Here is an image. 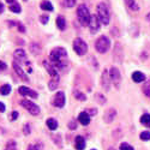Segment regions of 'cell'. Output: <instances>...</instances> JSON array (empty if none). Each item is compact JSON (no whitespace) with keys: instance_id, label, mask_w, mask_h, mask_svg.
Wrapping results in <instances>:
<instances>
[{"instance_id":"1","label":"cell","mask_w":150,"mask_h":150,"mask_svg":"<svg viewBox=\"0 0 150 150\" xmlns=\"http://www.w3.org/2000/svg\"><path fill=\"white\" fill-rule=\"evenodd\" d=\"M97 17L98 19L101 21V23L103 24V25H108L109 24V21H110V13H109V8L108 6L105 4V3H100L97 4Z\"/></svg>"},{"instance_id":"2","label":"cell","mask_w":150,"mask_h":150,"mask_svg":"<svg viewBox=\"0 0 150 150\" xmlns=\"http://www.w3.org/2000/svg\"><path fill=\"white\" fill-rule=\"evenodd\" d=\"M77 17L81 22L82 25L84 27H89V23L91 19V15H90V11L89 8L86 7L85 5H79L77 8Z\"/></svg>"},{"instance_id":"3","label":"cell","mask_w":150,"mask_h":150,"mask_svg":"<svg viewBox=\"0 0 150 150\" xmlns=\"http://www.w3.org/2000/svg\"><path fill=\"white\" fill-rule=\"evenodd\" d=\"M66 57H67V52H66V49L62 48V47L54 48L53 51L51 52V54H49V59H51L52 64H57V62L65 61Z\"/></svg>"},{"instance_id":"4","label":"cell","mask_w":150,"mask_h":150,"mask_svg":"<svg viewBox=\"0 0 150 150\" xmlns=\"http://www.w3.org/2000/svg\"><path fill=\"white\" fill-rule=\"evenodd\" d=\"M109 48H110V40L108 39L107 36L102 35L101 37H98V39L96 40V42H95V49H96L98 53L103 54V53L108 52Z\"/></svg>"},{"instance_id":"5","label":"cell","mask_w":150,"mask_h":150,"mask_svg":"<svg viewBox=\"0 0 150 150\" xmlns=\"http://www.w3.org/2000/svg\"><path fill=\"white\" fill-rule=\"evenodd\" d=\"M73 51L77 55H84L88 52V45H86L82 39H76L73 41Z\"/></svg>"},{"instance_id":"6","label":"cell","mask_w":150,"mask_h":150,"mask_svg":"<svg viewBox=\"0 0 150 150\" xmlns=\"http://www.w3.org/2000/svg\"><path fill=\"white\" fill-rule=\"evenodd\" d=\"M21 105H22L24 108H25L31 115H39V114H40V112H41L40 107L37 106L36 103L29 101V100H23V101L21 102Z\"/></svg>"},{"instance_id":"7","label":"cell","mask_w":150,"mask_h":150,"mask_svg":"<svg viewBox=\"0 0 150 150\" xmlns=\"http://www.w3.org/2000/svg\"><path fill=\"white\" fill-rule=\"evenodd\" d=\"M109 76H110V81L113 83L117 88L120 86V83H121V74H120V71L117 69V67H110L109 70Z\"/></svg>"},{"instance_id":"8","label":"cell","mask_w":150,"mask_h":150,"mask_svg":"<svg viewBox=\"0 0 150 150\" xmlns=\"http://www.w3.org/2000/svg\"><path fill=\"white\" fill-rule=\"evenodd\" d=\"M65 101H66V98H65V94L62 93V91H59L54 95V98H53V105L54 107L57 108H62L65 106Z\"/></svg>"},{"instance_id":"9","label":"cell","mask_w":150,"mask_h":150,"mask_svg":"<svg viewBox=\"0 0 150 150\" xmlns=\"http://www.w3.org/2000/svg\"><path fill=\"white\" fill-rule=\"evenodd\" d=\"M100 27H101V21L98 19L97 16H91L90 23H89V30L91 34H96L100 30Z\"/></svg>"},{"instance_id":"10","label":"cell","mask_w":150,"mask_h":150,"mask_svg":"<svg viewBox=\"0 0 150 150\" xmlns=\"http://www.w3.org/2000/svg\"><path fill=\"white\" fill-rule=\"evenodd\" d=\"M110 76H109V71L108 70H105L102 72V76H101V84L103 86V89L106 91H108L110 89Z\"/></svg>"},{"instance_id":"11","label":"cell","mask_w":150,"mask_h":150,"mask_svg":"<svg viewBox=\"0 0 150 150\" xmlns=\"http://www.w3.org/2000/svg\"><path fill=\"white\" fill-rule=\"evenodd\" d=\"M12 66H13V69H15L16 73L18 74V76H19L23 81H28V77H27L25 71H24V70L22 69V66L19 65V62H18L17 60H13V62H12Z\"/></svg>"},{"instance_id":"12","label":"cell","mask_w":150,"mask_h":150,"mask_svg":"<svg viewBox=\"0 0 150 150\" xmlns=\"http://www.w3.org/2000/svg\"><path fill=\"white\" fill-rule=\"evenodd\" d=\"M18 93L22 95V96H27V97H31V98H37V93L27 88V86H21L18 88Z\"/></svg>"},{"instance_id":"13","label":"cell","mask_w":150,"mask_h":150,"mask_svg":"<svg viewBox=\"0 0 150 150\" xmlns=\"http://www.w3.org/2000/svg\"><path fill=\"white\" fill-rule=\"evenodd\" d=\"M13 55H15V60H17V61H24V62L28 61V60H27V53H25V51H24V49H22V48L16 49L15 53H13Z\"/></svg>"},{"instance_id":"14","label":"cell","mask_w":150,"mask_h":150,"mask_svg":"<svg viewBox=\"0 0 150 150\" xmlns=\"http://www.w3.org/2000/svg\"><path fill=\"white\" fill-rule=\"evenodd\" d=\"M115 115H117V112H115V109L114 108H110V109H108L106 113H105V117H103V119H105V121L106 122H112L114 120V118H115Z\"/></svg>"},{"instance_id":"15","label":"cell","mask_w":150,"mask_h":150,"mask_svg":"<svg viewBox=\"0 0 150 150\" xmlns=\"http://www.w3.org/2000/svg\"><path fill=\"white\" fill-rule=\"evenodd\" d=\"M78 121L82 125H84V126H86V125L90 124V115L86 113V112H82V113H79V115H78Z\"/></svg>"},{"instance_id":"16","label":"cell","mask_w":150,"mask_h":150,"mask_svg":"<svg viewBox=\"0 0 150 150\" xmlns=\"http://www.w3.org/2000/svg\"><path fill=\"white\" fill-rule=\"evenodd\" d=\"M132 79L136 83H142L145 81V74L143 72H139V71H134L132 73Z\"/></svg>"},{"instance_id":"17","label":"cell","mask_w":150,"mask_h":150,"mask_svg":"<svg viewBox=\"0 0 150 150\" xmlns=\"http://www.w3.org/2000/svg\"><path fill=\"white\" fill-rule=\"evenodd\" d=\"M74 146L77 150H83L85 148V139L82 136H77L76 139H74Z\"/></svg>"},{"instance_id":"18","label":"cell","mask_w":150,"mask_h":150,"mask_svg":"<svg viewBox=\"0 0 150 150\" xmlns=\"http://www.w3.org/2000/svg\"><path fill=\"white\" fill-rule=\"evenodd\" d=\"M46 125L51 131H54V130L58 129V121L54 118H48L47 121H46Z\"/></svg>"},{"instance_id":"19","label":"cell","mask_w":150,"mask_h":150,"mask_svg":"<svg viewBox=\"0 0 150 150\" xmlns=\"http://www.w3.org/2000/svg\"><path fill=\"white\" fill-rule=\"evenodd\" d=\"M43 64H45V67H46L47 72H48L49 74H51L52 77H58V71H57V69H55L53 65H49L47 61H45Z\"/></svg>"},{"instance_id":"20","label":"cell","mask_w":150,"mask_h":150,"mask_svg":"<svg viewBox=\"0 0 150 150\" xmlns=\"http://www.w3.org/2000/svg\"><path fill=\"white\" fill-rule=\"evenodd\" d=\"M58 85H59V76L58 77H53L51 81H49L48 88H49V90H55L58 88Z\"/></svg>"},{"instance_id":"21","label":"cell","mask_w":150,"mask_h":150,"mask_svg":"<svg viewBox=\"0 0 150 150\" xmlns=\"http://www.w3.org/2000/svg\"><path fill=\"white\" fill-rule=\"evenodd\" d=\"M55 23H57V27H58L60 30H64V29L66 28V21H65V18L62 17V16H59V17L57 18Z\"/></svg>"},{"instance_id":"22","label":"cell","mask_w":150,"mask_h":150,"mask_svg":"<svg viewBox=\"0 0 150 150\" xmlns=\"http://www.w3.org/2000/svg\"><path fill=\"white\" fill-rule=\"evenodd\" d=\"M125 3H126V5H127V7L130 8V10H132V11H138L139 10V6H138V4H137L134 0H125Z\"/></svg>"},{"instance_id":"23","label":"cell","mask_w":150,"mask_h":150,"mask_svg":"<svg viewBox=\"0 0 150 150\" xmlns=\"http://www.w3.org/2000/svg\"><path fill=\"white\" fill-rule=\"evenodd\" d=\"M11 93V85L10 84H4L0 86V94H1L3 96H6Z\"/></svg>"},{"instance_id":"24","label":"cell","mask_w":150,"mask_h":150,"mask_svg":"<svg viewBox=\"0 0 150 150\" xmlns=\"http://www.w3.org/2000/svg\"><path fill=\"white\" fill-rule=\"evenodd\" d=\"M40 7H41L42 10H45V11H51V12L53 11V5L51 4V1H47V0H45V1L41 3Z\"/></svg>"},{"instance_id":"25","label":"cell","mask_w":150,"mask_h":150,"mask_svg":"<svg viewBox=\"0 0 150 150\" xmlns=\"http://www.w3.org/2000/svg\"><path fill=\"white\" fill-rule=\"evenodd\" d=\"M141 122L145 126H149L150 125V114H143L141 117Z\"/></svg>"},{"instance_id":"26","label":"cell","mask_w":150,"mask_h":150,"mask_svg":"<svg viewBox=\"0 0 150 150\" xmlns=\"http://www.w3.org/2000/svg\"><path fill=\"white\" fill-rule=\"evenodd\" d=\"M62 5L66 8H71L76 5V0H62Z\"/></svg>"},{"instance_id":"27","label":"cell","mask_w":150,"mask_h":150,"mask_svg":"<svg viewBox=\"0 0 150 150\" xmlns=\"http://www.w3.org/2000/svg\"><path fill=\"white\" fill-rule=\"evenodd\" d=\"M10 10H11V12H15V13H19V12L22 11L19 4H17V3L11 4V5H10Z\"/></svg>"},{"instance_id":"28","label":"cell","mask_w":150,"mask_h":150,"mask_svg":"<svg viewBox=\"0 0 150 150\" xmlns=\"http://www.w3.org/2000/svg\"><path fill=\"white\" fill-rule=\"evenodd\" d=\"M5 150H17V144L15 141H10L7 142L6 146H5Z\"/></svg>"},{"instance_id":"29","label":"cell","mask_w":150,"mask_h":150,"mask_svg":"<svg viewBox=\"0 0 150 150\" xmlns=\"http://www.w3.org/2000/svg\"><path fill=\"white\" fill-rule=\"evenodd\" d=\"M73 94H74V97H76L77 100H79V101H85V100H86V96L83 93L78 91V90H74Z\"/></svg>"},{"instance_id":"30","label":"cell","mask_w":150,"mask_h":150,"mask_svg":"<svg viewBox=\"0 0 150 150\" xmlns=\"http://www.w3.org/2000/svg\"><path fill=\"white\" fill-rule=\"evenodd\" d=\"M95 98H96L97 101H98L100 103H101V105L106 103V97H105V96H103L102 94H98V93H97V94L95 95Z\"/></svg>"},{"instance_id":"31","label":"cell","mask_w":150,"mask_h":150,"mask_svg":"<svg viewBox=\"0 0 150 150\" xmlns=\"http://www.w3.org/2000/svg\"><path fill=\"white\" fill-rule=\"evenodd\" d=\"M28 150H42V144L36 143V144H30L28 146Z\"/></svg>"},{"instance_id":"32","label":"cell","mask_w":150,"mask_h":150,"mask_svg":"<svg viewBox=\"0 0 150 150\" xmlns=\"http://www.w3.org/2000/svg\"><path fill=\"white\" fill-rule=\"evenodd\" d=\"M141 139L142 141H149L150 139V132L149 131H143L141 133Z\"/></svg>"},{"instance_id":"33","label":"cell","mask_w":150,"mask_h":150,"mask_svg":"<svg viewBox=\"0 0 150 150\" xmlns=\"http://www.w3.org/2000/svg\"><path fill=\"white\" fill-rule=\"evenodd\" d=\"M120 150H134L132 145L127 144V143H121L120 144Z\"/></svg>"},{"instance_id":"34","label":"cell","mask_w":150,"mask_h":150,"mask_svg":"<svg viewBox=\"0 0 150 150\" xmlns=\"http://www.w3.org/2000/svg\"><path fill=\"white\" fill-rule=\"evenodd\" d=\"M69 129H70V130H76V129H77V124H76V121H74V120L69 121Z\"/></svg>"},{"instance_id":"35","label":"cell","mask_w":150,"mask_h":150,"mask_svg":"<svg viewBox=\"0 0 150 150\" xmlns=\"http://www.w3.org/2000/svg\"><path fill=\"white\" fill-rule=\"evenodd\" d=\"M30 49H31V52H33V53H34V54L36 55L37 53H39V51H40V47H39V46H37V45H33Z\"/></svg>"},{"instance_id":"36","label":"cell","mask_w":150,"mask_h":150,"mask_svg":"<svg viewBox=\"0 0 150 150\" xmlns=\"http://www.w3.org/2000/svg\"><path fill=\"white\" fill-rule=\"evenodd\" d=\"M23 131H24V134H27V136L30 133V126H29V124H25V125H24Z\"/></svg>"},{"instance_id":"37","label":"cell","mask_w":150,"mask_h":150,"mask_svg":"<svg viewBox=\"0 0 150 150\" xmlns=\"http://www.w3.org/2000/svg\"><path fill=\"white\" fill-rule=\"evenodd\" d=\"M6 69H7V65H6V62H4V61H1V60H0V72L5 71Z\"/></svg>"},{"instance_id":"38","label":"cell","mask_w":150,"mask_h":150,"mask_svg":"<svg viewBox=\"0 0 150 150\" xmlns=\"http://www.w3.org/2000/svg\"><path fill=\"white\" fill-rule=\"evenodd\" d=\"M18 118V112H12V113H11V115H10V120H16Z\"/></svg>"},{"instance_id":"39","label":"cell","mask_w":150,"mask_h":150,"mask_svg":"<svg viewBox=\"0 0 150 150\" xmlns=\"http://www.w3.org/2000/svg\"><path fill=\"white\" fill-rule=\"evenodd\" d=\"M48 18H49V17H48L47 15H43V16L40 17V22H41L42 24H46V23L48 22Z\"/></svg>"},{"instance_id":"40","label":"cell","mask_w":150,"mask_h":150,"mask_svg":"<svg viewBox=\"0 0 150 150\" xmlns=\"http://www.w3.org/2000/svg\"><path fill=\"white\" fill-rule=\"evenodd\" d=\"M89 115H96V113H97V110L95 109V108H93V109H89L88 112H86Z\"/></svg>"},{"instance_id":"41","label":"cell","mask_w":150,"mask_h":150,"mask_svg":"<svg viewBox=\"0 0 150 150\" xmlns=\"http://www.w3.org/2000/svg\"><path fill=\"white\" fill-rule=\"evenodd\" d=\"M17 27H18V30H19V31H22V33H24V31H25V29H24V27L22 25L21 23H18V24H17Z\"/></svg>"},{"instance_id":"42","label":"cell","mask_w":150,"mask_h":150,"mask_svg":"<svg viewBox=\"0 0 150 150\" xmlns=\"http://www.w3.org/2000/svg\"><path fill=\"white\" fill-rule=\"evenodd\" d=\"M5 109H6L5 105H4L3 102H0V112H1V113H3V112H5Z\"/></svg>"},{"instance_id":"43","label":"cell","mask_w":150,"mask_h":150,"mask_svg":"<svg viewBox=\"0 0 150 150\" xmlns=\"http://www.w3.org/2000/svg\"><path fill=\"white\" fill-rule=\"evenodd\" d=\"M4 5H3V3H0V13H3V12H4Z\"/></svg>"},{"instance_id":"44","label":"cell","mask_w":150,"mask_h":150,"mask_svg":"<svg viewBox=\"0 0 150 150\" xmlns=\"http://www.w3.org/2000/svg\"><path fill=\"white\" fill-rule=\"evenodd\" d=\"M7 3H10V4H13V3H16V0H6Z\"/></svg>"},{"instance_id":"45","label":"cell","mask_w":150,"mask_h":150,"mask_svg":"<svg viewBox=\"0 0 150 150\" xmlns=\"http://www.w3.org/2000/svg\"><path fill=\"white\" fill-rule=\"evenodd\" d=\"M146 19H148V21H150V13H148V15H146Z\"/></svg>"},{"instance_id":"46","label":"cell","mask_w":150,"mask_h":150,"mask_svg":"<svg viewBox=\"0 0 150 150\" xmlns=\"http://www.w3.org/2000/svg\"><path fill=\"white\" fill-rule=\"evenodd\" d=\"M146 96L150 97V89H149V91H146Z\"/></svg>"},{"instance_id":"47","label":"cell","mask_w":150,"mask_h":150,"mask_svg":"<svg viewBox=\"0 0 150 150\" xmlns=\"http://www.w3.org/2000/svg\"><path fill=\"white\" fill-rule=\"evenodd\" d=\"M108 150H115V149H114V148H109Z\"/></svg>"},{"instance_id":"48","label":"cell","mask_w":150,"mask_h":150,"mask_svg":"<svg viewBox=\"0 0 150 150\" xmlns=\"http://www.w3.org/2000/svg\"><path fill=\"white\" fill-rule=\"evenodd\" d=\"M24 1H28V0H24Z\"/></svg>"},{"instance_id":"49","label":"cell","mask_w":150,"mask_h":150,"mask_svg":"<svg viewBox=\"0 0 150 150\" xmlns=\"http://www.w3.org/2000/svg\"><path fill=\"white\" fill-rule=\"evenodd\" d=\"M93 150H95V149H93Z\"/></svg>"}]
</instances>
